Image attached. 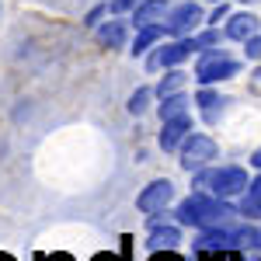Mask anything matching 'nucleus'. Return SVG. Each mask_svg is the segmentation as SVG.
<instances>
[{"label": "nucleus", "instance_id": "nucleus-4", "mask_svg": "<svg viewBox=\"0 0 261 261\" xmlns=\"http://www.w3.org/2000/svg\"><path fill=\"white\" fill-rule=\"evenodd\" d=\"M199 24H202V7L195 0L171 7V11H167V21H164L167 35H188V32H195Z\"/></svg>", "mask_w": 261, "mask_h": 261}, {"label": "nucleus", "instance_id": "nucleus-2", "mask_svg": "<svg viewBox=\"0 0 261 261\" xmlns=\"http://www.w3.org/2000/svg\"><path fill=\"white\" fill-rule=\"evenodd\" d=\"M241 73V63L233 60V56H226V53H205L195 66V77L199 84H216V81H230V77H237Z\"/></svg>", "mask_w": 261, "mask_h": 261}, {"label": "nucleus", "instance_id": "nucleus-16", "mask_svg": "<svg viewBox=\"0 0 261 261\" xmlns=\"http://www.w3.org/2000/svg\"><path fill=\"white\" fill-rule=\"evenodd\" d=\"M188 112V98L185 94H167V98L161 101V119H178V115H185Z\"/></svg>", "mask_w": 261, "mask_h": 261}, {"label": "nucleus", "instance_id": "nucleus-8", "mask_svg": "<svg viewBox=\"0 0 261 261\" xmlns=\"http://www.w3.org/2000/svg\"><path fill=\"white\" fill-rule=\"evenodd\" d=\"M195 53V39H181V42H171V45H161L153 56H150V70H161V66H178L185 56Z\"/></svg>", "mask_w": 261, "mask_h": 261}, {"label": "nucleus", "instance_id": "nucleus-6", "mask_svg": "<svg viewBox=\"0 0 261 261\" xmlns=\"http://www.w3.org/2000/svg\"><path fill=\"white\" fill-rule=\"evenodd\" d=\"M171 199H174V185L164 178V181H153V185L143 188L140 199H136V209H140V213H161Z\"/></svg>", "mask_w": 261, "mask_h": 261}, {"label": "nucleus", "instance_id": "nucleus-23", "mask_svg": "<svg viewBox=\"0 0 261 261\" xmlns=\"http://www.w3.org/2000/svg\"><path fill=\"white\" fill-rule=\"evenodd\" d=\"M220 18H226V7H223V4H220V7H216V11H213V18H209V21L216 24V21H220Z\"/></svg>", "mask_w": 261, "mask_h": 261}, {"label": "nucleus", "instance_id": "nucleus-3", "mask_svg": "<svg viewBox=\"0 0 261 261\" xmlns=\"http://www.w3.org/2000/svg\"><path fill=\"white\" fill-rule=\"evenodd\" d=\"M213 157H216V140L205 136V133H192L185 140V150H181V167L185 171H195L202 164H209Z\"/></svg>", "mask_w": 261, "mask_h": 261}, {"label": "nucleus", "instance_id": "nucleus-21", "mask_svg": "<svg viewBox=\"0 0 261 261\" xmlns=\"http://www.w3.org/2000/svg\"><path fill=\"white\" fill-rule=\"evenodd\" d=\"M143 0H112V11L122 14V11H133V7H140Z\"/></svg>", "mask_w": 261, "mask_h": 261}, {"label": "nucleus", "instance_id": "nucleus-13", "mask_svg": "<svg viewBox=\"0 0 261 261\" xmlns=\"http://www.w3.org/2000/svg\"><path fill=\"white\" fill-rule=\"evenodd\" d=\"M167 14V4L164 0H143L140 7H136V28H146V24H157V21Z\"/></svg>", "mask_w": 261, "mask_h": 261}, {"label": "nucleus", "instance_id": "nucleus-18", "mask_svg": "<svg viewBox=\"0 0 261 261\" xmlns=\"http://www.w3.org/2000/svg\"><path fill=\"white\" fill-rule=\"evenodd\" d=\"M185 81H188V77L174 70V73H167V77L161 81V87H157V94H161V98H167V94H178V87H185Z\"/></svg>", "mask_w": 261, "mask_h": 261}, {"label": "nucleus", "instance_id": "nucleus-19", "mask_svg": "<svg viewBox=\"0 0 261 261\" xmlns=\"http://www.w3.org/2000/svg\"><path fill=\"white\" fill-rule=\"evenodd\" d=\"M150 98H153V91H150V87H140V91L129 98V112H133V115H143V112L150 108Z\"/></svg>", "mask_w": 261, "mask_h": 261}, {"label": "nucleus", "instance_id": "nucleus-10", "mask_svg": "<svg viewBox=\"0 0 261 261\" xmlns=\"http://www.w3.org/2000/svg\"><path fill=\"white\" fill-rule=\"evenodd\" d=\"M226 101H230V98H223V94H216V91H199L195 105H199V112H202V119H205V122H220Z\"/></svg>", "mask_w": 261, "mask_h": 261}, {"label": "nucleus", "instance_id": "nucleus-26", "mask_svg": "<svg viewBox=\"0 0 261 261\" xmlns=\"http://www.w3.org/2000/svg\"><path fill=\"white\" fill-rule=\"evenodd\" d=\"M0 261H11V258H7V254H0Z\"/></svg>", "mask_w": 261, "mask_h": 261}, {"label": "nucleus", "instance_id": "nucleus-9", "mask_svg": "<svg viewBox=\"0 0 261 261\" xmlns=\"http://www.w3.org/2000/svg\"><path fill=\"white\" fill-rule=\"evenodd\" d=\"M188 129H192V122L188 115H178V119H167L161 129V150H174L185 136H188Z\"/></svg>", "mask_w": 261, "mask_h": 261}, {"label": "nucleus", "instance_id": "nucleus-17", "mask_svg": "<svg viewBox=\"0 0 261 261\" xmlns=\"http://www.w3.org/2000/svg\"><path fill=\"white\" fill-rule=\"evenodd\" d=\"M98 35L108 49H112V45H122V42H125V24H122V21H108V24H101Z\"/></svg>", "mask_w": 261, "mask_h": 261}, {"label": "nucleus", "instance_id": "nucleus-11", "mask_svg": "<svg viewBox=\"0 0 261 261\" xmlns=\"http://www.w3.org/2000/svg\"><path fill=\"white\" fill-rule=\"evenodd\" d=\"M254 32H258V18H254V14H247V11H244V14H230V24H226V35H230V39L247 42Z\"/></svg>", "mask_w": 261, "mask_h": 261}, {"label": "nucleus", "instance_id": "nucleus-22", "mask_svg": "<svg viewBox=\"0 0 261 261\" xmlns=\"http://www.w3.org/2000/svg\"><path fill=\"white\" fill-rule=\"evenodd\" d=\"M101 14H105V7H94V11L87 14V24H98V18H101Z\"/></svg>", "mask_w": 261, "mask_h": 261}, {"label": "nucleus", "instance_id": "nucleus-14", "mask_svg": "<svg viewBox=\"0 0 261 261\" xmlns=\"http://www.w3.org/2000/svg\"><path fill=\"white\" fill-rule=\"evenodd\" d=\"M241 213L247 220H261V178L251 181V188H247V195L241 202Z\"/></svg>", "mask_w": 261, "mask_h": 261}, {"label": "nucleus", "instance_id": "nucleus-12", "mask_svg": "<svg viewBox=\"0 0 261 261\" xmlns=\"http://www.w3.org/2000/svg\"><path fill=\"white\" fill-rule=\"evenodd\" d=\"M178 244H181V233L174 230V226H153L146 247H150V251H174Z\"/></svg>", "mask_w": 261, "mask_h": 261}, {"label": "nucleus", "instance_id": "nucleus-1", "mask_svg": "<svg viewBox=\"0 0 261 261\" xmlns=\"http://www.w3.org/2000/svg\"><path fill=\"white\" fill-rule=\"evenodd\" d=\"M233 216V209L223 199H209V195H188L178 205V220L185 226H195V230H213Z\"/></svg>", "mask_w": 261, "mask_h": 261}, {"label": "nucleus", "instance_id": "nucleus-7", "mask_svg": "<svg viewBox=\"0 0 261 261\" xmlns=\"http://www.w3.org/2000/svg\"><path fill=\"white\" fill-rule=\"evenodd\" d=\"M237 247H241V233L226 226H213L195 241V251H237Z\"/></svg>", "mask_w": 261, "mask_h": 261}, {"label": "nucleus", "instance_id": "nucleus-5", "mask_svg": "<svg viewBox=\"0 0 261 261\" xmlns=\"http://www.w3.org/2000/svg\"><path fill=\"white\" fill-rule=\"evenodd\" d=\"M247 171L244 167H220V171H213L209 174V188L220 195V199H230V195H241L247 192Z\"/></svg>", "mask_w": 261, "mask_h": 261}, {"label": "nucleus", "instance_id": "nucleus-24", "mask_svg": "<svg viewBox=\"0 0 261 261\" xmlns=\"http://www.w3.org/2000/svg\"><path fill=\"white\" fill-rule=\"evenodd\" d=\"M251 164H254V167H261V150L254 153V157H251Z\"/></svg>", "mask_w": 261, "mask_h": 261}, {"label": "nucleus", "instance_id": "nucleus-15", "mask_svg": "<svg viewBox=\"0 0 261 261\" xmlns=\"http://www.w3.org/2000/svg\"><path fill=\"white\" fill-rule=\"evenodd\" d=\"M164 32H167L164 24H146V28H140V35H136V45H133V56H143V53H146L153 42L161 39Z\"/></svg>", "mask_w": 261, "mask_h": 261}, {"label": "nucleus", "instance_id": "nucleus-20", "mask_svg": "<svg viewBox=\"0 0 261 261\" xmlns=\"http://www.w3.org/2000/svg\"><path fill=\"white\" fill-rule=\"evenodd\" d=\"M244 53H247V60H261V35H251L247 45H244Z\"/></svg>", "mask_w": 261, "mask_h": 261}, {"label": "nucleus", "instance_id": "nucleus-25", "mask_svg": "<svg viewBox=\"0 0 261 261\" xmlns=\"http://www.w3.org/2000/svg\"><path fill=\"white\" fill-rule=\"evenodd\" d=\"M94 261H119V258H112V254H98Z\"/></svg>", "mask_w": 261, "mask_h": 261}]
</instances>
